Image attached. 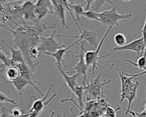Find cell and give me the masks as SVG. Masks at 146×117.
<instances>
[{"mask_svg": "<svg viewBox=\"0 0 146 117\" xmlns=\"http://www.w3.org/2000/svg\"><path fill=\"white\" fill-rule=\"evenodd\" d=\"M9 31H10L13 34V41L10 45L14 44L19 47L23 55L25 62L28 64V66L31 68V69L34 72L36 67L37 66L39 62H36L33 61L30 57V46L29 41L28 34L23 31L11 30L8 27H3Z\"/></svg>", "mask_w": 146, "mask_h": 117, "instance_id": "cell-1", "label": "cell"}, {"mask_svg": "<svg viewBox=\"0 0 146 117\" xmlns=\"http://www.w3.org/2000/svg\"><path fill=\"white\" fill-rule=\"evenodd\" d=\"M112 28V27H108V29H107L106 32L104 33L102 39L99 42L98 46L97 47V48L95 50H94V51H87V50H86V51H85V53H84L85 62H86V64H87V66L91 68L92 74L95 73V70L98 69V67H100V68L103 69V70H106L107 68V67H104L102 65H101L100 64H99L98 63V61L100 59H102L104 57L110 56L111 54V53H108L107 54H105V55L100 56V57L99 56V54L100 53V49H101V48L103 46V44L105 39H106L107 35H108V33H110V31H111Z\"/></svg>", "mask_w": 146, "mask_h": 117, "instance_id": "cell-2", "label": "cell"}, {"mask_svg": "<svg viewBox=\"0 0 146 117\" xmlns=\"http://www.w3.org/2000/svg\"><path fill=\"white\" fill-rule=\"evenodd\" d=\"M132 17L131 14H120L117 12L115 6H113L110 10H104L99 13V22L102 24L108 26L113 27L114 26H119V21L122 19H129Z\"/></svg>", "mask_w": 146, "mask_h": 117, "instance_id": "cell-3", "label": "cell"}, {"mask_svg": "<svg viewBox=\"0 0 146 117\" xmlns=\"http://www.w3.org/2000/svg\"><path fill=\"white\" fill-rule=\"evenodd\" d=\"M81 44L78 43L77 45L80 47V53L78 55H75L74 56L76 58L79 59V61L76 63L75 66L74 67V68L70 70L67 71L66 72L67 73H73L75 72V74H79L80 75H81L83 78V80L82 82V86L85 87L87 86V72L89 70L91 69L90 67L87 66L85 62L84 59V53L86 51V49L84 47L85 45V41H82L80 42Z\"/></svg>", "mask_w": 146, "mask_h": 117, "instance_id": "cell-4", "label": "cell"}, {"mask_svg": "<svg viewBox=\"0 0 146 117\" xmlns=\"http://www.w3.org/2000/svg\"><path fill=\"white\" fill-rule=\"evenodd\" d=\"M146 74V71H144L140 73L136 74H128L124 72H119V75L121 81L120 92V102L125 99V96L133 88L135 85V82H133V79L135 78L141 76Z\"/></svg>", "mask_w": 146, "mask_h": 117, "instance_id": "cell-5", "label": "cell"}, {"mask_svg": "<svg viewBox=\"0 0 146 117\" xmlns=\"http://www.w3.org/2000/svg\"><path fill=\"white\" fill-rule=\"evenodd\" d=\"M101 76L102 74H99L96 78H94L89 84L84 87V92L87 94L90 97L93 98L100 97L106 98L103 94V88L106 84L111 82V79L108 80H104L103 82H101L100 80Z\"/></svg>", "mask_w": 146, "mask_h": 117, "instance_id": "cell-6", "label": "cell"}, {"mask_svg": "<svg viewBox=\"0 0 146 117\" xmlns=\"http://www.w3.org/2000/svg\"><path fill=\"white\" fill-rule=\"evenodd\" d=\"M56 33V30L53 31V33L48 37H41V41L40 43V48L42 52H48L54 53L59 49L64 48L65 45H63L57 41L55 38V34Z\"/></svg>", "mask_w": 146, "mask_h": 117, "instance_id": "cell-7", "label": "cell"}, {"mask_svg": "<svg viewBox=\"0 0 146 117\" xmlns=\"http://www.w3.org/2000/svg\"><path fill=\"white\" fill-rule=\"evenodd\" d=\"M54 86V83H52L50 87L48 88V89L47 90V91L46 92V94L44 96H43L42 98L40 99H36L34 103L32 104V106L31 107V108L29 110V111L27 112L29 113H31V112H34L37 114L38 115H43V111L46 109L48 111H50V110L48 109V108L47 107V105L56 96V94H53L47 100H46L49 93L50 92L52 88L53 87V86Z\"/></svg>", "mask_w": 146, "mask_h": 117, "instance_id": "cell-8", "label": "cell"}, {"mask_svg": "<svg viewBox=\"0 0 146 117\" xmlns=\"http://www.w3.org/2000/svg\"><path fill=\"white\" fill-rule=\"evenodd\" d=\"M82 33L79 35H71L65 34H58L57 37L69 38H78L82 41L87 42L91 46H93L95 49L97 48L99 45V42L98 38V34L94 31L87 30L84 29H81Z\"/></svg>", "mask_w": 146, "mask_h": 117, "instance_id": "cell-9", "label": "cell"}, {"mask_svg": "<svg viewBox=\"0 0 146 117\" xmlns=\"http://www.w3.org/2000/svg\"><path fill=\"white\" fill-rule=\"evenodd\" d=\"M113 50L115 51H123V50H129L136 52L139 56H143V54L144 53L145 50V44L143 38L141 37L140 38L136 39L132 41L129 43L121 47H115Z\"/></svg>", "mask_w": 146, "mask_h": 117, "instance_id": "cell-10", "label": "cell"}, {"mask_svg": "<svg viewBox=\"0 0 146 117\" xmlns=\"http://www.w3.org/2000/svg\"><path fill=\"white\" fill-rule=\"evenodd\" d=\"M80 42H82V41L80 39H78L77 41H76L74 43L71 44L68 47L59 49L54 53H48V52H43V53L46 55H47L48 56H50L51 57H53L55 59L56 62L54 63V64L56 67H60L62 68L63 69H64L66 67V65H65L64 59V58H65L66 54L68 53H71V51H70V49L72 47H73L75 45H77L78 43H79Z\"/></svg>", "mask_w": 146, "mask_h": 117, "instance_id": "cell-11", "label": "cell"}, {"mask_svg": "<svg viewBox=\"0 0 146 117\" xmlns=\"http://www.w3.org/2000/svg\"><path fill=\"white\" fill-rule=\"evenodd\" d=\"M19 69L21 70V76L30 82L31 84V87H33L41 96H43V93L38 87V85H40V84L36 80L34 71L28 66L26 62L22 63L19 66Z\"/></svg>", "mask_w": 146, "mask_h": 117, "instance_id": "cell-12", "label": "cell"}, {"mask_svg": "<svg viewBox=\"0 0 146 117\" xmlns=\"http://www.w3.org/2000/svg\"><path fill=\"white\" fill-rule=\"evenodd\" d=\"M51 2L54 6L55 13L56 14V16L60 25L66 29H68L69 27L66 22V10H67L64 6L63 1H51Z\"/></svg>", "mask_w": 146, "mask_h": 117, "instance_id": "cell-13", "label": "cell"}, {"mask_svg": "<svg viewBox=\"0 0 146 117\" xmlns=\"http://www.w3.org/2000/svg\"><path fill=\"white\" fill-rule=\"evenodd\" d=\"M1 76L5 79L6 83H10L21 76V70L16 66L1 68Z\"/></svg>", "mask_w": 146, "mask_h": 117, "instance_id": "cell-14", "label": "cell"}, {"mask_svg": "<svg viewBox=\"0 0 146 117\" xmlns=\"http://www.w3.org/2000/svg\"><path fill=\"white\" fill-rule=\"evenodd\" d=\"M57 68L58 69L59 72L60 73L62 76L63 77V80L67 86V87L69 88V89L73 92L75 87L78 86L77 83V79L80 76L79 74H75L72 75H68L66 72H64V69L60 67H57Z\"/></svg>", "mask_w": 146, "mask_h": 117, "instance_id": "cell-15", "label": "cell"}, {"mask_svg": "<svg viewBox=\"0 0 146 117\" xmlns=\"http://www.w3.org/2000/svg\"><path fill=\"white\" fill-rule=\"evenodd\" d=\"M10 84H12L14 86V87L19 94L21 104H23L22 94L29 87L31 86V84L26 79L24 78L22 76H20L18 79L11 82Z\"/></svg>", "mask_w": 146, "mask_h": 117, "instance_id": "cell-16", "label": "cell"}, {"mask_svg": "<svg viewBox=\"0 0 146 117\" xmlns=\"http://www.w3.org/2000/svg\"><path fill=\"white\" fill-rule=\"evenodd\" d=\"M2 42L4 45L11 51V58L13 60L19 63H23L25 62L23 55L21 50L19 49H15L11 46L10 44L8 43L6 41L2 39Z\"/></svg>", "mask_w": 146, "mask_h": 117, "instance_id": "cell-17", "label": "cell"}, {"mask_svg": "<svg viewBox=\"0 0 146 117\" xmlns=\"http://www.w3.org/2000/svg\"><path fill=\"white\" fill-rule=\"evenodd\" d=\"M140 86V83L138 81H136L135 82V86L133 87V88L127 94V95L125 96V99H127L128 100V107L125 108L124 107L122 106H120V107L121 108V109H124L125 110V115H127L129 111H130L132 109H131V106L132 104L133 103V102L136 100V97H137V89L139 88Z\"/></svg>", "mask_w": 146, "mask_h": 117, "instance_id": "cell-18", "label": "cell"}, {"mask_svg": "<svg viewBox=\"0 0 146 117\" xmlns=\"http://www.w3.org/2000/svg\"><path fill=\"white\" fill-rule=\"evenodd\" d=\"M68 5L72 11L75 19L77 22H81L80 17L83 15L84 12V7L80 4H75L68 2Z\"/></svg>", "mask_w": 146, "mask_h": 117, "instance_id": "cell-19", "label": "cell"}, {"mask_svg": "<svg viewBox=\"0 0 146 117\" xmlns=\"http://www.w3.org/2000/svg\"><path fill=\"white\" fill-rule=\"evenodd\" d=\"M107 5H112L113 6H115L112 1H92L90 10L96 13H100L99 11L102 7Z\"/></svg>", "mask_w": 146, "mask_h": 117, "instance_id": "cell-20", "label": "cell"}, {"mask_svg": "<svg viewBox=\"0 0 146 117\" xmlns=\"http://www.w3.org/2000/svg\"><path fill=\"white\" fill-rule=\"evenodd\" d=\"M84 91V86H77L74 92H72L74 95L76 96V99L78 102V104L79 105V107H81L82 109V107L83 106V92Z\"/></svg>", "mask_w": 146, "mask_h": 117, "instance_id": "cell-21", "label": "cell"}, {"mask_svg": "<svg viewBox=\"0 0 146 117\" xmlns=\"http://www.w3.org/2000/svg\"><path fill=\"white\" fill-rule=\"evenodd\" d=\"M0 58H1V64H2L7 67L13 66V60L11 59V57L7 55L3 51L2 47H1V51H0Z\"/></svg>", "mask_w": 146, "mask_h": 117, "instance_id": "cell-22", "label": "cell"}, {"mask_svg": "<svg viewBox=\"0 0 146 117\" xmlns=\"http://www.w3.org/2000/svg\"><path fill=\"white\" fill-rule=\"evenodd\" d=\"M123 60L127 62H128L132 65L138 67L140 70H144L146 67V56L143 55L140 57L138 59L136 63L133 62L132 60L128 59H123Z\"/></svg>", "mask_w": 146, "mask_h": 117, "instance_id": "cell-23", "label": "cell"}, {"mask_svg": "<svg viewBox=\"0 0 146 117\" xmlns=\"http://www.w3.org/2000/svg\"><path fill=\"white\" fill-rule=\"evenodd\" d=\"M113 41L119 47H121L126 45L127 39L123 34L117 33L113 37Z\"/></svg>", "mask_w": 146, "mask_h": 117, "instance_id": "cell-24", "label": "cell"}, {"mask_svg": "<svg viewBox=\"0 0 146 117\" xmlns=\"http://www.w3.org/2000/svg\"><path fill=\"white\" fill-rule=\"evenodd\" d=\"M41 52H42V50L39 46L31 47L30 51L31 59L33 61H35V62H36V60L38 61V60L40 58V55Z\"/></svg>", "mask_w": 146, "mask_h": 117, "instance_id": "cell-25", "label": "cell"}, {"mask_svg": "<svg viewBox=\"0 0 146 117\" xmlns=\"http://www.w3.org/2000/svg\"><path fill=\"white\" fill-rule=\"evenodd\" d=\"M82 17H84L90 20H95L99 22V13H96L94 11H84Z\"/></svg>", "mask_w": 146, "mask_h": 117, "instance_id": "cell-26", "label": "cell"}, {"mask_svg": "<svg viewBox=\"0 0 146 117\" xmlns=\"http://www.w3.org/2000/svg\"><path fill=\"white\" fill-rule=\"evenodd\" d=\"M10 113L12 117H21L24 114L22 109L18 106L11 108L10 110Z\"/></svg>", "mask_w": 146, "mask_h": 117, "instance_id": "cell-27", "label": "cell"}, {"mask_svg": "<svg viewBox=\"0 0 146 117\" xmlns=\"http://www.w3.org/2000/svg\"><path fill=\"white\" fill-rule=\"evenodd\" d=\"M0 101L2 103H9L13 104L16 103V100L15 99L9 98L2 91L0 92Z\"/></svg>", "mask_w": 146, "mask_h": 117, "instance_id": "cell-28", "label": "cell"}, {"mask_svg": "<svg viewBox=\"0 0 146 117\" xmlns=\"http://www.w3.org/2000/svg\"><path fill=\"white\" fill-rule=\"evenodd\" d=\"M141 34H142V35H143L142 37L143 38L145 44V51H144V55L146 56V17H145V22H144V25H143V27L142 28V30H141Z\"/></svg>", "mask_w": 146, "mask_h": 117, "instance_id": "cell-29", "label": "cell"}, {"mask_svg": "<svg viewBox=\"0 0 146 117\" xmlns=\"http://www.w3.org/2000/svg\"><path fill=\"white\" fill-rule=\"evenodd\" d=\"M10 109L3 106L1 111V117H11L10 113Z\"/></svg>", "mask_w": 146, "mask_h": 117, "instance_id": "cell-30", "label": "cell"}, {"mask_svg": "<svg viewBox=\"0 0 146 117\" xmlns=\"http://www.w3.org/2000/svg\"><path fill=\"white\" fill-rule=\"evenodd\" d=\"M29 115H30V114L27 112V113L24 114L22 116H21V117H29ZM11 117H12V116H11Z\"/></svg>", "mask_w": 146, "mask_h": 117, "instance_id": "cell-31", "label": "cell"}, {"mask_svg": "<svg viewBox=\"0 0 146 117\" xmlns=\"http://www.w3.org/2000/svg\"><path fill=\"white\" fill-rule=\"evenodd\" d=\"M144 111H146V103H145V108H144Z\"/></svg>", "mask_w": 146, "mask_h": 117, "instance_id": "cell-32", "label": "cell"}]
</instances>
